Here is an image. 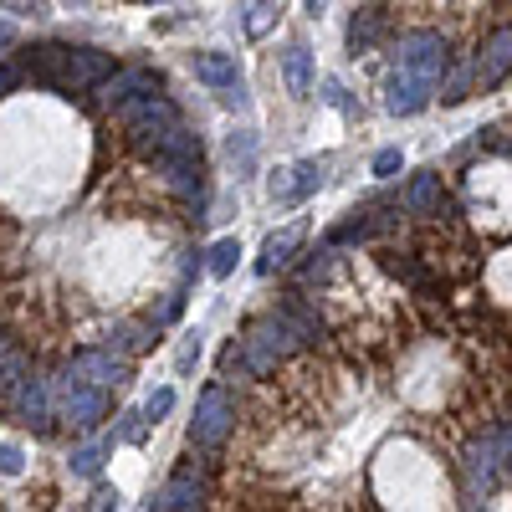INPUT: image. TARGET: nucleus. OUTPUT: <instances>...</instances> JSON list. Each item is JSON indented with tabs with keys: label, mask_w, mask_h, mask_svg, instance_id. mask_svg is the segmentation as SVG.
Returning a JSON list of instances; mask_svg holds the SVG:
<instances>
[{
	"label": "nucleus",
	"mask_w": 512,
	"mask_h": 512,
	"mask_svg": "<svg viewBox=\"0 0 512 512\" xmlns=\"http://www.w3.org/2000/svg\"><path fill=\"white\" fill-rule=\"evenodd\" d=\"M21 374H26V364H21V354H16V349L6 344V338H0V395H6V390H11V384H16Z\"/></svg>",
	"instance_id": "b1692460"
},
{
	"label": "nucleus",
	"mask_w": 512,
	"mask_h": 512,
	"mask_svg": "<svg viewBox=\"0 0 512 512\" xmlns=\"http://www.w3.org/2000/svg\"><path fill=\"white\" fill-rule=\"evenodd\" d=\"M308 11H313V16H318V11H323V0H308Z\"/></svg>",
	"instance_id": "473e14b6"
},
{
	"label": "nucleus",
	"mask_w": 512,
	"mask_h": 512,
	"mask_svg": "<svg viewBox=\"0 0 512 512\" xmlns=\"http://www.w3.org/2000/svg\"><path fill=\"white\" fill-rule=\"evenodd\" d=\"M297 246H303V221H292V226H282L277 236H267V246H262V267H256V272H277V267H287Z\"/></svg>",
	"instance_id": "4468645a"
},
{
	"label": "nucleus",
	"mask_w": 512,
	"mask_h": 512,
	"mask_svg": "<svg viewBox=\"0 0 512 512\" xmlns=\"http://www.w3.org/2000/svg\"><path fill=\"white\" fill-rule=\"evenodd\" d=\"M374 36H379V11H359L354 26H349V52H354V57L369 52V47H374Z\"/></svg>",
	"instance_id": "412c9836"
},
{
	"label": "nucleus",
	"mask_w": 512,
	"mask_h": 512,
	"mask_svg": "<svg viewBox=\"0 0 512 512\" xmlns=\"http://www.w3.org/2000/svg\"><path fill=\"white\" fill-rule=\"evenodd\" d=\"M384 267H390L400 282H410V287H420V292H436V282L425 277V267L420 262H410V256H384Z\"/></svg>",
	"instance_id": "5701e85b"
},
{
	"label": "nucleus",
	"mask_w": 512,
	"mask_h": 512,
	"mask_svg": "<svg viewBox=\"0 0 512 512\" xmlns=\"http://www.w3.org/2000/svg\"><path fill=\"white\" fill-rule=\"evenodd\" d=\"M113 349H118V354H144V349H154V323H118V328H113Z\"/></svg>",
	"instance_id": "a211bd4d"
},
{
	"label": "nucleus",
	"mask_w": 512,
	"mask_h": 512,
	"mask_svg": "<svg viewBox=\"0 0 512 512\" xmlns=\"http://www.w3.org/2000/svg\"><path fill=\"white\" fill-rule=\"evenodd\" d=\"M507 72H512V26H502V31L487 36V47L477 57V82H482V88H497Z\"/></svg>",
	"instance_id": "1a4fd4ad"
},
{
	"label": "nucleus",
	"mask_w": 512,
	"mask_h": 512,
	"mask_svg": "<svg viewBox=\"0 0 512 512\" xmlns=\"http://www.w3.org/2000/svg\"><path fill=\"white\" fill-rule=\"evenodd\" d=\"M108 451H113V441L77 446V451H72V472H77V477H98V472H103V461H108Z\"/></svg>",
	"instance_id": "aec40b11"
},
{
	"label": "nucleus",
	"mask_w": 512,
	"mask_h": 512,
	"mask_svg": "<svg viewBox=\"0 0 512 512\" xmlns=\"http://www.w3.org/2000/svg\"><path fill=\"white\" fill-rule=\"evenodd\" d=\"M200 497H205V487L195 482V472H180L175 482H164L159 492H154V512H190V507H200Z\"/></svg>",
	"instance_id": "9d476101"
},
{
	"label": "nucleus",
	"mask_w": 512,
	"mask_h": 512,
	"mask_svg": "<svg viewBox=\"0 0 512 512\" xmlns=\"http://www.w3.org/2000/svg\"><path fill=\"white\" fill-rule=\"evenodd\" d=\"M16 82H21V72H16V67H6V62H0V98H6V93L16 88Z\"/></svg>",
	"instance_id": "c756f323"
},
{
	"label": "nucleus",
	"mask_w": 512,
	"mask_h": 512,
	"mask_svg": "<svg viewBox=\"0 0 512 512\" xmlns=\"http://www.w3.org/2000/svg\"><path fill=\"white\" fill-rule=\"evenodd\" d=\"M400 164H405V159H400V149H379V154H374V175H395Z\"/></svg>",
	"instance_id": "bb28decb"
},
{
	"label": "nucleus",
	"mask_w": 512,
	"mask_h": 512,
	"mask_svg": "<svg viewBox=\"0 0 512 512\" xmlns=\"http://www.w3.org/2000/svg\"><path fill=\"white\" fill-rule=\"evenodd\" d=\"M11 36H16V31H11V26H0V41H11Z\"/></svg>",
	"instance_id": "2f4dec72"
},
{
	"label": "nucleus",
	"mask_w": 512,
	"mask_h": 512,
	"mask_svg": "<svg viewBox=\"0 0 512 512\" xmlns=\"http://www.w3.org/2000/svg\"><path fill=\"white\" fill-rule=\"evenodd\" d=\"M144 415H123V441H144Z\"/></svg>",
	"instance_id": "c85d7f7f"
},
{
	"label": "nucleus",
	"mask_w": 512,
	"mask_h": 512,
	"mask_svg": "<svg viewBox=\"0 0 512 512\" xmlns=\"http://www.w3.org/2000/svg\"><path fill=\"white\" fill-rule=\"evenodd\" d=\"M139 93H159V72L134 67V72H108V77H103V98H108V103L139 98Z\"/></svg>",
	"instance_id": "f8f14e48"
},
{
	"label": "nucleus",
	"mask_w": 512,
	"mask_h": 512,
	"mask_svg": "<svg viewBox=\"0 0 512 512\" xmlns=\"http://www.w3.org/2000/svg\"><path fill=\"white\" fill-rule=\"evenodd\" d=\"M323 98H328L333 108H349V98H344V88H338V82H323Z\"/></svg>",
	"instance_id": "7c9ffc66"
},
{
	"label": "nucleus",
	"mask_w": 512,
	"mask_h": 512,
	"mask_svg": "<svg viewBox=\"0 0 512 512\" xmlns=\"http://www.w3.org/2000/svg\"><path fill=\"white\" fill-rule=\"evenodd\" d=\"M169 410H175V390H154V395L144 400V420H149V425H159Z\"/></svg>",
	"instance_id": "393cba45"
},
{
	"label": "nucleus",
	"mask_w": 512,
	"mask_h": 512,
	"mask_svg": "<svg viewBox=\"0 0 512 512\" xmlns=\"http://www.w3.org/2000/svg\"><path fill=\"white\" fill-rule=\"evenodd\" d=\"M21 472H26L21 446H0V477H21Z\"/></svg>",
	"instance_id": "a878e982"
},
{
	"label": "nucleus",
	"mask_w": 512,
	"mask_h": 512,
	"mask_svg": "<svg viewBox=\"0 0 512 512\" xmlns=\"http://www.w3.org/2000/svg\"><path fill=\"white\" fill-rule=\"evenodd\" d=\"M67 374L82 379V384H98V390H113V384L128 379V359H123L118 349H82V354L67 364Z\"/></svg>",
	"instance_id": "0eeeda50"
},
{
	"label": "nucleus",
	"mask_w": 512,
	"mask_h": 512,
	"mask_svg": "<svg viewBox=\"0 0 512 512\" xmlns=\"http://www.w3.org/2000/svg\"><path fill=\"white\" fill-rule=\"evenodd\" d=\"M236 262H241V241L236 236H221L216 246H210V262L205 267H210V277H231Z\"/></svg>",
	"instance_id": "6ab92c4d"
},
{
	"label": "nucleus",
	"mask_w": 512,
	"mask_h": 512,
	"mask_svg": "<svg viewBox=\"0 0 512 512\" xmlns=\"http://www.w3.org/2000/svg\"><path fill=\"white\" fill-rule=\"evenodd\" d=\"M195 359H200V333H190L185 344H180V359H175V364H180V374H185V369H190Z\"/></svg>",
	"instance_id": "cd10ccee"
},
{
	"label": "nucleus",
	"mask_w": 512,
	"mask_h": 512,
	"mask_svg": "<svg viewBox=\"0 0 512 512\" xmlns=\"http://www.w3.org/2000/svg\"><path fill=\"white\" fill-rule=\"evenodd\" d=\"M231 431H236V400H231L226 384H210V390L200 395V405H195L190 441H195L200 451H216V446H221Z\"/></svg>",
	"instance_id": "7ed1b4c3"
},
{
	"label": "nucleus",
	"mask_w": 512,
	"mask_h": 512,
	"mask_svg": "<svg viewBox=\"0 0 512 512\" xmlns=\"http://www.w3.org/2000/svg\"><path fill=\"white\" fill-rule=\"evenodd\" d=\"M62 420L77 425V431H98V425L108 420V390L62 374Z\"/></svg>",
	"instance_id": "20e7f679"
},
{
	"label": "nucleus",
	"mask_w": 512,
	"mask_h": 512,
	"mask_svg": "<svg viewBox=\"0 0 512 512\" xmlns=\"http://www.w3.org/2000/svg\"><path fill=\"white\" fill-rule=\"evenodd\" d=\"M282 77H287V93L292 98H308L313 93V52L303 47V41H292V47L282 52Z\"/></svg>",
	"instance_id": "ddd939ff"
},
{
	"label": "nucleus",
	"mask_w": 512,
	"mask_h": 512,
	"mask_svg": "<svg viewBox=\"0 0 512 512\" xmlns=\"http://www.w3.org/2000/svg\"><path fill=\"white\" fill-rule=\"evenodd\" d=\"M21 384V395H16V415H21V425H31V431H47L52 425V410H47V384L41 379H16Z\"/></svg>",
	"instance_id": "9b49d317"
},
{
	"label": "nucleus",
	"mask_w": 512,
	"mask_h": 512,
	"mask_svg": "<svg viewBox=\"0 0 512 512\" xmlns=\"http://www.w3.org/2000/svg\"><path fill=\"white\" fill-rule=\"evenodd\" d=\"M241 26H246V36H267L272 31V0H241Z\"/></svg>",
	"instance_id": "4be33fe9"
},
{
	"label": "nucleus",
	"mask_w": 512,
	"mask_h": 512,
	"mask_svg": "<svg viewBox=\"0 0 512 512\" xmlns=\"http://www.w3.org/2000/svg\"><path fill=\"white\" fill-rule=\"evenodd\" d=\"M400 67L415 72V77H425V82H441L446 67H451L441 31H410V36H400Z\"/></svg>",
	"instance_id": "39448f33"
},
{
	"label": "nucleus",
	"mask_w": 512,
	"mask_h": 512,
	"mask_svg": "<svg viewBox=\"0 0 512 512\" xmlns=\"http://www.w3.org/2000/svg\"><path fill=\"white\" fill-rule=\"evenodd\" d=\"M277 313L287 318V328H292L297 338H303V344H318V338H323V323H318V313H308L303 297H292V303H282Z\"/></svg>",
	"instance_id": "f3484780"
},
{
	"label": "nucleus",
	"mask_w": 512,
	"mask_h": 512,
	"mask_svg": "<svg viewBox=\"0 0 512 512\" xmlns=\"http://www.w3.org/2000/svg\"><path fill=\"white\" fill-rule=\"evenodd\" d=\"M303 349V338H297L292 328H287V318L282 313H272V318H262L251 333H246V344H241V364L251 369V374H272L287 354H297Z\"/></svg>",
	"instance_id": "f03ea898"
},
{
	"label": "nucleus",
	"mask_w": 512,
	"mask_h": 512,
	"mask_svg": "<svg viewBox=\"0 0 512 512\" xmlns=\"http://www.w3.org/2000/svg\"><path fill=\"white\" fill-rule=\"evenodd\" d=\"M431 93H436V82H425V77H415L405 67H395L390 82H384V103H390V113H420L425 103H431Z\"/></svg>",
	"instance_id": "6e6552de"
},
{
	"label": "nucleus",
	"mask_w": 512,
	"mask_h": 512,
	"mask_svg": "<svg viewBox=\"0 0 512 512\" xmlns=\"http://www.w3.org/2000/svg\"><path fill=\"white\" fill-rule=\"evenodd\" d=\"M195 77L205 82V88H231V82H236V57H226V52H200V57H195Z\"/></svg>",
	"instance_id": "dca6fc26"
},
{
	"label": "nucleus",
	"mask_w": 512,
	"mask_h": 512,
	"mask_svg": "<svg viewBox=\"0 0 512 512\" xmlns=\"http://www.w3.org/2000/svg\"><path fill=\"white\" fill-rule=\"evenodd\" d=\"M405 210L410 216H441V175H415L405 190Z\"/></svg>",
	"instance_id": "2eb2a0df"
},
{
	"label": "nucleus",
	"mask_w": 512,
	"mask_h": 512,
	"mask_svg": "<svg viewBox=\"0 0 512 512\" xmlns=\"http://www.w3.org/2000/svg\"><path fill=\"white\" fill-rule=\"evenodd\" d=\"M318 185H323V164L318 159H297V164L277 169V175L267 180V195H272V205H303Z\"/></svg>",
	"instance_id": "423d86ee"
},
{
	"label": "nucleus",
	"mask_w": 512,
	"mask_h": 512,
	"mask_svg": "<svg viewBox=\"0 0 512 512\" xmlns=\"http://www.w3.org/2000/svg\"><path fill=\"white\" fill-rule=\"evenodd\" d=\"M26 67L41 88L57 93H88L113 72V57L98 47H57V41H41V47L26 52Z\"/></svg>",
	"instance_id": "f257e3e1"
}]
</instances>
